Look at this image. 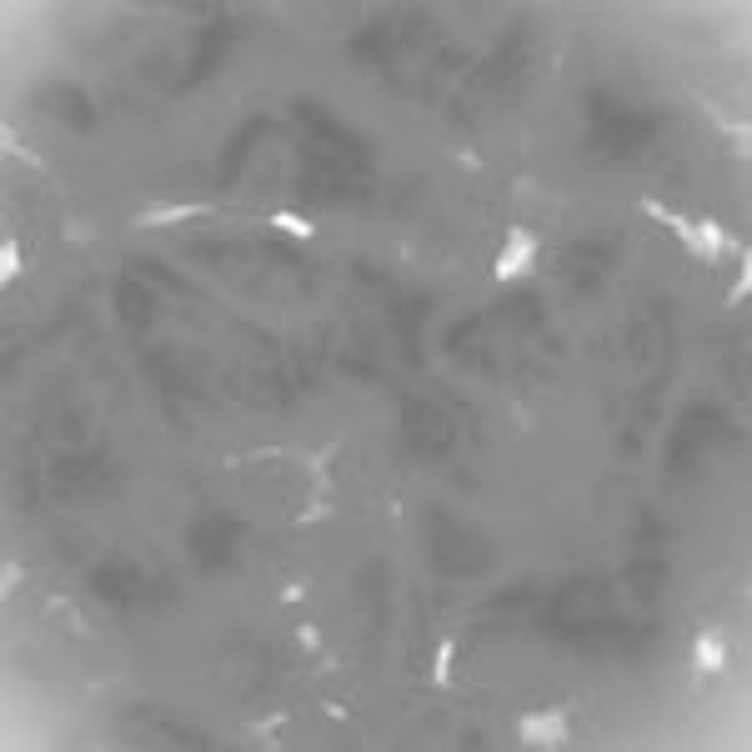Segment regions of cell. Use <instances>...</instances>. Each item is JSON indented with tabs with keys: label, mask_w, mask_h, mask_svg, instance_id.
<instances>
[{
	"label": "cell",
	"mask_w": 752,
	"mask_h": 752,
	"mask_svg": "<svg viewBox=\"0 0 752 752\" xmlns=\"http://www.w3.org/2000/svg\"><path fill=\"white\" fill-rule=\"evenodd\" d=\"M532 256H537V241H532L527 231H512V241H507V251H502V261H497V276L507 281V276L527 271V266H532Z\"/></svg>",
	"instance_id": "1"
},
{
	"label": "cell",
	"mask_w": 752,
	"mask_h": 752,
	"mask_svg": "<svg viewBox=\"0 0 752 752\" xmlns=\"http://www.w3.org/2000/svg\"><path fill=\"white\" fill-rule=\"evenodd\" d=\"M527 742H542V747H557L567 742V712H542V717H527L522 722Z\"/></svg>",
	"instance_id": "2"
},
{
	"label": "cell",
	"mask_w": 752,
	"mask_h": 752,
	"mask_svg": "<svg viewBox=\"0 0 752 752\" xmlns=\"http://www.w3.org/2000/svg\"><path fill=\"white\" fill-rule=\"evenodd\" d=\"M692 657H697V667H702V672H712V667H722V642L702 632V637L692 642Z\"/></svg>",
	"instance_id": "3"
}]
</instances>
